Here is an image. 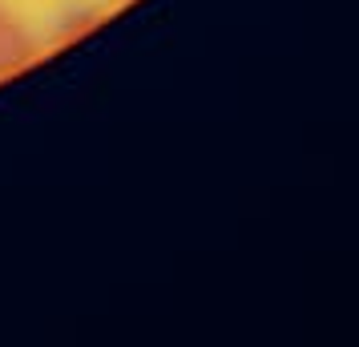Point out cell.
I'll list each match as a JSON object with an SVG mask.
<instances>
[{
	"instance_id": "cell-1",
	"label": "cell",
	"mask_w": 359,
	"mask_h": 347,
	"mask_svg": "<svg viewBox=\"0 0 359 347\" xmlns=\"http://www.w3.org/2000/svg\"><path fill=\"white\" fill-rule=\"evenodd\" d=\"M36 57H41V36L8 8H0V81L25 73Z\"/></svg>"
},
{
	"instance_id": "cell-2",
	"label": "cell",
	"mask_w": 359,
	"mask_h": 347,
	"mask_svg": "<svg viewBox=\"0 0 359 347\" xmlns=\"http://www.w3.org/2000/svg\"><path fill=\"white\" fill-rule=\"evenodd\" d=\"M97 25H101L97 4H69V8H61V13L53 17L49 33L41 36V41H49V45H73V41H81L85 33H93Z\"/></svg>"
}]
</instances>
